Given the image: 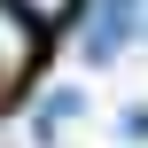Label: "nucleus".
<instances>
[{
    "instance_id": "nucleus-3",
    "label": "nucleus",
    "mask_w": 148,
    "mask_h": 148,
    "mask_svg": "<svg viewBox=\"0 0 148 148\" xmlns=\"http://www.w3.org/2000/svg\"><path fill=\"white\" fill-rule=\"evenodd\" d=\"M78 109H86V94H78V86H62V94H47V101H39V117H31V125H39V140H47V133H62V125H70Z\"/></svg>"
},
{
    "instance_id": "nucleus-4",
    "label": "nucleus",
    "mask_w": 148,
    "mask_h": 148,
    "mask_svg": "<svg viewBox=\"0 0 148 148\" xmlns=\"http://www.w3.org/2000/svg\"><path fill=\"white\" fill-rule=\"evenodd\" d=\"M16 8H23V16H31L39 31H55V23H62V16L78 8V0H16Z\"/></svg>"
},
{
    "instance_id": "nucleus-5",
    "label": "nucleus",
    "mask_w": 148,
    "mask_h": 148,
    "mask_svg": "<svg viewBox=\"0 0 148 148\" xmlns=\"http://www.w3.org/2000/svg\"><path fill=\"white\" fill-rule=\"evenodd\" d=\"M117 125H125V140H148V109H140V101H133V109H125Z\"/></svg>"
},
{
    "instance_id": "nucleus-1",
    "label": "nucleus",
    "mask_w": 148,
    "mask_h": 148,
    "mask_svg": "<svg viewBox=\"0 0 148 148\" xmlns=\"http://www.w3.org/2000/svg\"><path fill=\"white\" fill-rule=\"evenodd\" d=\"M39 47H47V31H39L16 0H0V101H8V94L39 70Z\"/></svg>"
},
{
    "instance_id": "nucleus-2",
    "label": "nucleus",
    "mask_w": 148,
    "mask_h": 148,
    "mask_svg": "<svg viewBox=\"0 0 148 148\" xmlns=\"http://www.w3.org/2000/svg\"><path fill=\"white\" fill-rule=\"evenodd\" d=\"M140 31V0H94L86 16V62H117V47Z\"/></svg>"
}]
</instances>
